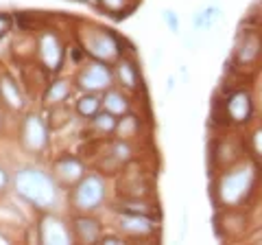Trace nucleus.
<instances>
[{"instance_id":"nucleus-9","label":"nucleus","mask_w":262,"mask_h":245,"mask_svg":"<svg viewBox=\"0 0 262 245\" xmlns=\"http://www.w3.org/2000/svg\"><path fill=\"white\" fill-rule=\"evenodd\" d=\"M120 230L131 236H144L153 232V221L149 215H138V212H125L120 217Z\"/></svg>"},{"instance_id":"nucleus-21","label":"nucleus","mask_w":262,"mask_h":245,"mask_svg":"<svg viewBox=\"0 0 262 245\" xmlns=\"http://www.w3.org/2000/svg\"><path fill=\"white\" fill-rule=\"evenodd\" d=\"M116 132H118L120 138H129V132H131V134H136V132H138V118H134V116H125L122 120H118Z\"/></svg>"},{"instance_id":"nucleus-3","label":"nucleus","mask_w":262,"mask_h":245,"mask_svg":"<svg viewBox=\"0 0 262 245\" xmlns=\"http://www.w3.org/2000/svg\"><path fill=\"white\" fill-rule=\"evenodd\" d=\"M253 182V169L247 167H238L234 171H229L221 177L219 182V195H221V201L232 206V203H238L245 195L249 193V186Z\"/></svg>"},{"instance_id":"nucleus-19","label":"nucleus","mask_w":262,"mask_h":245,"mask_svg":"<svg viewBox=\"0 0 262 245\" xmlns=\"http://www.w3.org/2000/svg\"><path fill=\"white\" fill-rule=\"evenodd\" d=\"M118 116L116 114H112V112H98L94 120H92V125L94 129H98V132H105V134H110V132H116V127H118Z\"/></svg>"},{"instance_id":"nucleus-11","label":"nucleus","mask_w":262,"mask_h":245,"mask_svg":"<svg viewBox=\"0 0 262 245\" xmlns=\"http://www.w3.org/2000/svg\"><path fill=\"white\" fill-rule=\"evenodd\" d=\"M225 110H227V116L236 120V122H245L251 116V99L245 90H238L234 92L232 96L227 99L225 103Z\"/></svg>"},{"instance_id":"nucleus-17","label":"nucleus","mask_w":262,"mask_h":245,"mask_svg":"<svg viewBox=\"0 0 262 245\" xmlns=\"http://www.w3.org/2000/svg\"><path fill=\"white\" fill-rule=\"evenodd\" d=\"M101 108H103V101L96 96V92H85L83 96H79V101H77V112L85 118H94L96 114L101 112Z\"/></svg>"},{"instance_id":"nucleus-1","label":"nucleus","mask_w":262,"mask_h":245,"mask_svg":"<svg viewBox=\"0 0 262 245\" xmlns=\"http://www.w3.org/2000/svg\"><path fill=\"white\" fill-rule=\"evenodd\" d=\"M15 191L37 208H51L57 201V186L53 177L37 169H22L15 175Z\"/></svg>"},{"instance_id":"nucleus-16","label":"nucleus","mask_w":262,"mask_h":245,"mask_svg":"<svg viewBox=\"0 0 262 245\" xmlns=\"http://www.w3.org/2000/svg\"><path fill=\"white\" fill-rule=\"evenodd\" d=\"M75 230H77L79 241L94 243L98 239V234H101V226H98V221H94L92 217H77L75 219Z\"/></svg>"},{"instance_id":"nucleus-18","label":"nucleus","mask_w":262,"mask_h":245,"mask_svg":"<svg viewBox=\"0 0 262 245\" xmlns=\"http://www.w3.org/2000/svg\"><path fill=\"white\" fill-rule=\"evenodd\" d=\"M103 108L112 114H116V116H122V114H127L129 103L125 99V94H120L118 90H107V94L103 99Z\"/></svg>"},{"instance_id":"nucleus-23","label":"nucleus","mask_w":262,"mask_h":245,"mask_svg":"<svg viewBox=\"0 0 262 245\" xmlns=\"http://www.w3.org/2000/svg\"><path fill=\"white\" fill-rule=\"evenodd\" d=\"M162 18H164V22H166V27L170 29V33H179V15L173 9H164Z\"/></svg>"},{"instance_id":"nucleus-6","label":"nucleus","mask_w":262,"mask_h":245,"mask_svg":"<svg viewBox=\"0 0 262 245\" xmlns=\"http://www.w3.org/2000/svg\"><path fill=\"white\" fill-rule=\"evenodd\" d=\"M22 142L29 151H42L48 142V127L39 116H27L22 125Z\"/></svg>"},{"instance_id":"nucleus-24","label":"nucleus","mask_w":262,"mask_h":245,"mask_svg":"<svg viewBox=\"0 0 262 245\" xmlns=\"http://www.w3.org/2000/svg\"><path fill=\"white\" fill-rule=\"evenodd\" d=\"M9 29H11V18L9 15H5V13H0V37H3Z\"/></svg>"},{"instance_id":"nucleus-12","label":"nucleus","mask_w":262,"mask_h":245,"mask_svg":"<svg viewBox=\"0 0 262 245\" xmlns=\"http://www.w3.org/2000/svg\"><path fill=\"white\" fill-rule=\"evenodd\" d=\"M262 51V42L256 33H247L245 35L238 46H236V62L238 64H251Z\"/></svg>"},{"instance_id":"nucleus-10","label":"nucleus","mask_w":262,"mask_h":245,"mask_svg":"<svg viewBox=\"0 0 262 245\" xmlns=\"http://www.w3.org/2000/svg\"><path fill=\"white\" fill-rule=\"evenodd\" d=\"M55 173H57V177H59L63 184H77L79 179L83 177L85 169H83V165H81L79 158L66 156V158L55 162Z\"/></svg>"},{"instance_id":"nucleus-5","label":"nucleus","mask_w":262,"mask_h":245,"mask_svg":"<svg viewBox=\"0 0 262 245\" xmlns=\"http://www.w3.org/2000/svg\"><path fill=\"white\" fill-rule=\"evenodd\" d=\"M85 48L90 51V55L94 59H101V62H112V59H118L122 48L116 35H112L110 31H92L88 33L85 37Z\"/></svg>"},{"instance_id":"nucleus-22","label":"nucleus","mask_w":262,"mask_h":245,"mask_svg":"<svg viewBox=\"0 0 262 245\" xmlns=\"http://www.w3.org/2000/svg\"><path fill=\"white\" fill-rule=\"evenodd\" d=\"M96 3L101 5L103 9H107V11H114V13H120L122 9H127L129 0H96Z\"/></svg>"},{"instance_id":"nucleus-4","label":"nucleus","mask_w":262,"mask_h":245,"mask_svg":"<svg viewBox=\"0 0 262 245\" xmlns=\"http://www.w3.org/2000/svg\"><path fill=\"white\" fill-rule=\"evenodd\" d=\"M112 79L114 72L101 59H94L77 75V86L83 92H105V90H110Z\"/></svg>"},{"instance_id":"nucleus-14","label":"nucleus","mask_w":262,"mask_h":245,"mask_svg":"<svg viewBox=\"0 0 262 245\" xmlns=\"http://www.w3.org/2000/svg\"><path fill=\"white\" fill-rule=\"evenodd\" d=\"M221 13H223V11H221V7H214V5L199 9V11L192 15V27H194V31H210L221 20Z\"/></svg>"},{"instance_id":"nucleus-13","label":"nucleus","mask_w":262,"mask_h":245,"mask_svg":"<svg viewBox=\"0 0 262 245\" xmlns=\"http://www.w3.org/2000/svg\"><path fill=\"white\" fill-rule=\"evenodd\" d=\"M116 79L120 86H125L127 90H136L140 86V72H138L136 64L131 59H118L116 64Z\"/></svg>"},{"instance_id":"nucleus-25","label":"nucleus","mask_w":262,"mask_h":245,"mask_svg":"<svg viewBox=\"0 0 262 245\" xmlns=\"http://www.w3.org/2000/svg\"><path fill=\"white\" fill-rule=\"evenodd\" d=\"M253 147H256V151L262 156V129H260V132H258L256 136H253Z\"/></svg>"},{"instance_id":"nucleus-7","label":"nucleus","mask_w":262,"mask_h":245,"mask_svg":"<svg viewBox=\"0 0 262 245\" xmlns=\"http://www.w3.org/2000/svg\"><path fill=\"white\" fill-rule=\"evenodd\" d=\"M39 232H42V241L48 245H59V243H72V234L61 219L57 217H44L39 223Z\"/></svg>"},{"instance_id":"nucleus-27","label":"nucleus","mask_w":262,"mask_h":245,"mask_svg":"<svg viewBox=\"0 0 262 245\" xmlns=\"http://www.w3.org/2000/svg\"><path fill=\"white\" fill-rule=\"evenodd\" d=\"M7 182H9V177H7V173H5V169H3V167H0V191H3V189H5V186H7Z\"/></svg>"},{"instance_id":"nucleus-26","label":"nucleus","mask_w":262,"mask_h":245,"mask_svg":"<svg viewBox=\"0 0 262 245\" xmlns=\"http://www.w3.org/2000/svg\"><path fill=\"white\" fill-rule=\"evenodd\" d=\"M103 245H114V243H122V239H118V236H105V239H101Z\"/></svg>"},{"instance_id":"nucleus-15","label":"nucleus","mask_w":262,"mask_h":245,"mask_svg":"<svg viewBox=\"0 0 262 245\" xmlns=\"http://www.w3.org/2000/svg\"><path fill=\"white\" fill-rule=\"evenodd\" d=\"M0 94H3L5 103L9 105V108H13V110H20L22 108V92H20L18 84H15V81L9 75L0 77Z\"/></svg>"},{"instance_id":"nucleus-2","label":"nucleus","mask_w":262,"mask_h":245,"mask_svg":"<svg viewBox=\"0 0 262 245\" xmlns=\"http://www.w3.org/2000/svg\"><path fill=\"white\" fill-rule=\"evenodd\" d=\"M105 199V182L101 175H83L72 191V203L81 212H92Z\"/></svg>"},{"instance_id":"nucleus-8","label":"nucleus","mask_w":262,"mask_h":245,"mask_svg":"<svg viewBox=\"0 0 262 245\" xmlns=\"http://www.w3.org/2000/svg\"><path fill=\"white\" fill-rule=\"evenodd\" d=\"M39 57L48 70H59L63 62V48L61 42L53 33H44L39 37Z\"/></svg>"},{"instance_id":"nucleus-20","label":"nucleus","mask_w":262,"mask_h":245,"mask_svg":"<svg viewBox=\"0 0 262 245\" xmlns=\"http://www.w3.org/2000/svg\"><path fill=\"white\" fill-rule=\"evenodd\" d=\"M66 96H68V84H66V81H55V84L51 86V90L46 92V99L53 101V103L63 101Z\"/></svg>"}]
</instances>
